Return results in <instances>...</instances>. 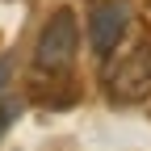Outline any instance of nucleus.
<instances>
[{
  "label": "nucleus",
  "instance_id": "nucleus-1",
  "mask_svg": "<svg viewBox=\"0 0 151 151\" xmlns=\"http://www.w3.org/2000/svg\"><path fill=\"white\" fill-rule=\"evenodd\" d=\"M105 92L118 105H139L151 97V42L139 38L105 59Z\"/></svg>",
  "mask_w": 151,
  "mask_h": 151
},
{
  "label": "nucleus",
  "instance_id": "nucleus-2",
  "mask_svg": "<svg viewBox=\"0 0 151 151\" xmlns=\"http://www.w3.org/2000/svg\"><path fill=\"white\" fill-rule=\"evenodd\" d=\"M76 50H80V21H76L71 9H55L46 17L42 34H38L34 46V67L46 76H63L76 63Z\"/></svg>",
  "mask_w": 151,
  "mask_h": 151
},
{
  "label": "nucleus",
  "instance_id": "nucleus-3",
  "mask_svg": "<svg viewBox=\"0 0 151 151\" xmlns=\"http://www.w3.org/2000/svg\"><path fill=\"white\" fill-rule=\"evenodd\" d=\"M130 29V4L126 0H97L88 13V42L97 59H109L122 46V38Z\"/></svg>",
  "mask_w": 151,
  "mask_h": 151
},
{
  "label": "nucleus",
  "instance_id": "nucleus-4",
  "mask_svg": "<svg viewBox=\"0 0 151 151\" xmlns=\"http://www.w3.org/2000/svg\"><path fill=\"white\" fill-rule=\"evenodd\" d=\"M17 109H21V105H17L13 97H0V134H4V130H9V122L17 118Z\"/></svg>",
  "mask_w": 151,
  "mask_h": 151
}]
</instances>
